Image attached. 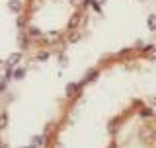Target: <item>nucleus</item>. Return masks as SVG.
<instances>
[{"instance_id":"f257e3e1","label":"nucleus","mask_w":156,"mask_h":148,"mask_svg":"<svg viewBox=\"0 0 156 148\" xmlns=\"http://www.w3.org/2000/svg\"><path fill=\"white\" fill-rule=\"evenodd\" d=\"M88 0H27L18 18L23 51H49L82 37Z\"/></svg>"},{"instance_id":"f03ea898","label":"nucleus","mask_w":156,"mask_h":148,"mask_svg":"<svg viewBox=\"0 0 156 148\" xmlns=\"http://www.w3.org/2000/svg\"><path fill=\"white\" fill-rule=\"evenodd\" d=\"M8 10H10V12L22 14L23 12V2H22V0H8Z\"/></svg>"},{"instance_id":"7ed1b4c3","label":"nucleus","mask_w":156,"mask_h":148,"mask_svg":"<svg viewBox=\"0 0 156 148\" xmlns=\"http://www.w3.org/2000/svg\"><path fill=\"white\" fill-rule=\"evenodd\" d=\"M146 23H148V27L154 31V29H156V14H150L148 19H146Z\"/></svg>"},{"instance_id":"20e7f679","label":"nucleus","mask_w":156,"mask_h":148,"mask_svg":"<svg viewBox=\"0 0 156 148\" xmlns=\"http://www.w3.org/2000/svg\"><path fill=\"white\" fill-rule=\"evenodd\" d=\"M20 58H22V55H12V57L8 58V66H14V65L20 61Z\"/></svg>"},{"instance_id":"39448f33","label":"nucleus","mask_w":156,"mask_h":148,"mask_svg":"<svg viewBox=\"0 0 156 148\" xmlns=\"http://www.w3.org/2000/svg\"><path fill=\"white\" fill-rule=\"evenodd\" d=\"M37 146H41V136H35V139H33V148H37Z\"/></svg>"},{"instance_id":"423d86ee","label":"nucleus","mask_w":156,"mask_h":148,"mask_svg":"<svg viewBox=\"0 0 156 148\" xmlns=\"http://www.w3.org/2000/svg\"><path fill=\"white\" fill-rule=\"evenodd\" d=\"M4 125H6V115H2V119H0V129H2Z\"/></svg>"},{"instance_id":"0eeeda50","label":"nucleus","mask_w":156,"mask_h":148,"mask_svg":"<svg viewBox=\"0 0 156 148\" xmlns=\"http://www.w3.org/2000/svg\"><path fill=\"white\" fill-rule=\"evenodd\" d=\"M111 148H115V146H111Z\"/></svg>"}]
</instances>
